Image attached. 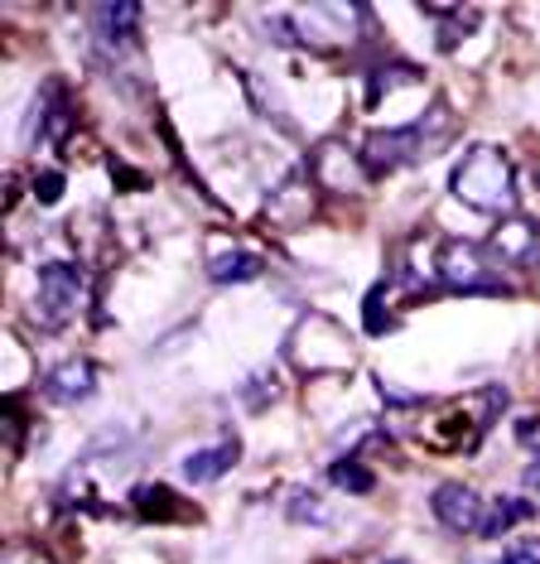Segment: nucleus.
Returning <instances> with one entry per match:
<instances>
[{
	"label": "nucleus",
	"instance_id": "obj_1",
	"mask_svg": "<svg viewBox=\"0 0 540 564\" xmlns=\"http://www.w3.org/2000/svg\"><path fill=\"white\" fill-rule=\"evenodd\" d=\"M498 410H506V387H482L468 401H454L439 420L420 425V444L439 449V454H472L482 444V434L492 430Z\"/></svg>",
	"mask_w": 540,
	"mask_h": 564
},
{
	"label": "nucleus",
	"instance_id": "obj_2",
	"mask_svg": "<svg viewBox=\"0 0 540 564\" xmlns=\"http://www.w3.org/2000/svg\"><path fill=\"white\" fill-rule=\"evenodd\" d=\"M454 198H464L478 212H512L516 208V169L498 145H472L454 164Z\"/></svg>",
	"mask_w": 540,
	"mask_h": 564
},
{
	"label": "nucleus",
	"instance_id": "obj_3",
	"mask_svg": "<svg viewBox=\"0 0 540 564\" xmlns=\"http://www.w3.org/2000/svg\"><path fill=\"white\" fill-rule=\"evenodd\" d=\"M290 357H295V367L309 371V377H338V371H353L357 347L338 319L309 314V319H299L295 338H290Z\"/></svg>",
	"mask_w": 540,
	"mask_h": 564
},
{
	"label": "nucleus",
	"instance_id": "obj_4",
	"mask_svg": "<svg viewBox=\"0 0 540 564\" xmlns=\"http://www.w3.org/2000/svg\"><path fill=\"white\" fill-rule=\"evenodd\" d=\"M449 126V117H444V107H434L430 111V121H410V126H396V131H371L367 140H363V164H367V174L371 179H381V174H391V169H401V164H410V160H420V155H430V145L444 135Z\"/></svg>",
	"mask_w": 540,
	"mask_h": 564
},
{
	"label": "nucleus",
	"instance_id": "obj_5",
	"mask_svg": "<svg viewBox=\"0 0 540 564\" xmlns=\"http://www.w3.org/2000/svg\"><path fill=\"white\" fill-rule=\"evenodd\" d=\"M87 304V275L73 261H49L39 266V295H34V319L49 333L68 329Z\"/></svg>",
	"mask_w": 540,
	"mask_h": 564
},
{
	"label": "nucleus",
	"instance_id": "obj_6",
	"mask_svg": "<svg viewBox=\"0 0 540 564\" xmlns=\"http://www.w3.org/2000/svg\"><path fill=\"white\" fill-rule=\"evenodd\" d=\"M434 275L444 280L449 290H464V295H502V280L492 275V261L488 252H482L478 242H458V236H449V242H439L434 252Z\"/></svg>",
	"mask_w": 540,
	"mask_h": 564
},
{
	"label": "nucleus",
	"instance_id": "obj_7",
	"mask_svg": "<svg viewBox=\"0 0 540 564\" xmlns=\"http://www.w3.org/2000/svg\"><path fill=\"white\" fill-rule=\"evenodd\" d=\"M309 179L319 188H333V194H357L367 184V164H363V150H347V145H319L314 150V164H309Z\"/></svg>",
	"mask_w": 540,
	"mask_h": 564
},
{
	"label": "nucleus",
	"instance_id": "obj_8",
	"mask_svg": "<svg viewBox=\"0 0 540 564\" xmlns=\"http://www.w3.org/2000/svg\"><path fill=\"white\" fill-rule=\"evenodd\" d=\"M430 512L449 536H478L488 506H482V498L468 488V482H439L434 498H430Z\"/></svg>",
	"mask_w": 540,
	"mask_h": 564
},
{
	"label": "nucleus",
	"instance_id": "obj_9",
	"mask_svg": "<svg viewBox=\"0 0 540 564\" xmlns=\"http://www.w3.org/2000/svg\"><path fill=\"white\" fill-rule=\"evenodd\" d=\"M39 391H44V401H53V405H77L97 391V367L87 363V357H68V363H59L39 381Z\"/></svg>",
	"mask_w": 540,
	"mask_h": 564
},
{
	"label": "nucleus",
	"instance_id": "obj_10",
	"mask_svg": "<svg viewBox=\"0 0 540 564\" xmlns=\"http://www.w3.org/2000/svg\"><path fill=\"white\" fill-rule=\"evenodd\" d=\"M236 458H242V439H236V434H222L218 444L194 449V454L179 458V473H184V482L202 488V482H218L228 468H236Z\"/></svg>",
	"mask_w": 540,
	"mask_h": 564
},
{
	"label": "nucleus",
	"instance_id": "obj_11",
	"mask_svg": "<svg viewBox=\"0 0 540 564\" xmlns=\"http://www.w3.org/2000/svg\"><path fill=\"white\" fill-rule=\"evenodd\" d=\"M140 5H131V0H121V5H97L93 10V25H97V39L107 44V49H131L135 39H140Z\"/></svg>",
	"mask_w": 540,
	"mask_h": 564
},
{
	"label": "nucleus",
	"instance_id": "obj_12",
	"mask_svg": "<svg viewBox=\"0 0 540 564\" xmlns=\"http://www.w3.org/2000/svg\"><path fill=\"white\" fill-rule=\"evenodd\" d=\"M131 506L140 522H194L198 506L179 502L174 488H164V482H145V488L131 492Z\"/></svg>",
	"mask_w": 540,
	"mask_h": 564
},
{
	"label": "nucleus",
	"instance_id": "obj_13",
	"mask_svg": "<svg viewBox=\"0 0 540 564\" xmlns=\"http://www.w3.org/2000/svg\"><path fill=\"white\" fill-rule=\"evenodd\" d=\"M309 188H319L309 179H290V184H280L275 194H270V203H266V218L275 222V228H299V222H309V212H314V194Z\"/></svg>",
	"mask_w": 540,
	"mask_h": 564
},
{
	"label": "nucleus",
	"instance_id": "obj_14",
	"mask_svg": "<svg viewBox=\"0 0 540 564\" xmlns=\"http://www.w3.org/2000/svg\"><path fill=\"white\" fill-rule=\"evenodd\" d=\"M266 275V261L246 246H232V252H218L208 261V280L212 285H246V280H261Z\"/></svg>",
	"mask_w": 540,
	"mask_h": 564
},
{
	"label": "nucleus",
	"instance_id": "obj_15",
	"mask_svg": "<svg viewBox=\"0 0 540 564\" xmlns=\"http://www.w3.org/2000/svg\"><path fill=\"white\" fill-rule=\"evenodd\" d=\"M492 252L502 256V261H512V266H521V261H536L540 256V242H536V228L531 222H521V218H512L506 228L492 236Z\"/></svg>",
	"mask_w": 540,
	"mask_h": 564
},
{
	"label": "nucleus",
	"instance_id": "obj_16",
	"mask_svg": "<svg viewBox=\"0 0 540 564\" xmlns=\"http://www.w3.org/2000/svg\"><path fill=\"white\" fill-rule=\"evenodd\" d=\"M526 516H536V502H521V498H498L488 506V516H482L478 536L482 540H502L506 531H512L516 522H526Z\"/></svg>",
	"mask_w": 540,
	"mask_h": 564
},
{
	"label": "nucleus",
	"instance_id": "obj_17",
	"mask_svg": "<svg viewBox=\"0 0 540 564\" xmlns=\"http://www.w3.org/2000/svg\"><path fill=\"white\" fill-rule=\"evenodd\" d=\"M420 83V73H415L410 63H377L367 73V107H377L381 97H391L396 87H415Z\"/></svg>",
	"mask_w": 540,
	"mask_h": 564
},
{
	"label": "nucleus",
	"instance_id": "obj_18",
	"mask_svg": "<svg viewBox=\"0 0 540 564\" xmlns=\"http://www.w3.org/2000/svg\"><path fill=\"white\" fill-rule=\"evenodd\" d=\"M329 478H333V488L353 492V498H367V492L377 488V473H371L363 458H338V464L329 468Z\"/></svg>",
	"mask_w": 540,
	"mask_h": 564
},
{
	"label": "nucleus",
	"instance_id": "obj_19",
	"mask_svg": "<svg viewBox=\"0 0 540 564\" xmlns=\"http://www.w3.org/2000/svg\"><path fill=\"white\" fill-rule=\"evenodd\" d=\"M242 401H246V410H266L270 401H280V377L275 371H256L242 387Z\"/></svg>",
	"mask_w": 540,
	"mask_h": 564
},
{
	"label": "nucleus",
	"instance_id": "obj_20",
	"mask_svg": "<svg viewBox=\"0 0 540 564\" xmlns=\"http://www.w3.org/2000/svg\"><path fill=\"white\" fill-rule=\"evenodd\" d=\"M285 512H290V522H329V512H323L319 492H309V488H295V492H290Z\"/></svg>",
	"mask_w": 540,
	"mask_h": 564
},
{
	"label": "nucleus",
	"instance_id": "obj_21",
	"mask_svg": "<svg viewBox=\"0 0 540 564\" xmlns=\"http://www.w3.org/2000/svg\"><path fill=\"white\" fill-rule=\"evenodd\" d=\"M381 299H386V280H381V285H371V295H367V304H363L367 333H386V329H391V314L381 309Z\"/></svg>",
	"mask_w": 540,
	"mask_h": 564
},
{
	"label": "nucleus",
	"instance_id": "obj_22",
	"mask_svg": "<svg viewBox=\"0 0 540 564\" xmlns=\"http://www.w3.org/2000/svg\"><path fill=\"white\" fill-rule=\"evenodd\" d=\"M59 198H63V169H44V174H34V203L53 208Z\"/></svg>",
	"mask_w": 540,
	"mask_h": 564
},
{
	"label": "nucleus",
	"instance_id": "obj_23",
	"mask_svg": "<svg viewBox=\"0 0 540 564\" xmlns=\"http://www.w3.org/2000/svg\"><path fill=\"white\" fill-rule=\"evenodd\" d=\"M502 564H540V540H516V545H506Z\"/></svg>",
	"mask_w": 540,
	"mask_h": 564
},
{
	"label": "nucleus",
	"instance_id": "obj_24",
	"mask_svg": "<svg viewBox=\"0 0 540 564\" xmlns=\"http://www.w3.org/2000/svg\"><path fill=\"white\" fill-rule=\"evenodd\" d=\"M516 439L540 454V415H521V420H516Z\"/></svg>",
	"mask_w": 540,
	"mask_h": 564
},
{
	"label": "nucleus",
	"instance_id": "obj_25",
	"mask_svg": "<svg viewBox=\"0 0 540 564\" xmlns=\"http://www.w3.org/2000/svg\"><path fill=\"white\" fill-rule=\"evenodd\" d=\"M377 391H381V401L386 405H420L415 391H401V387H391V381H377Z\"/></svg>",
	"mask_w": 540,
	"mask_h": 564
},
{
	"label": "nucleus",
	"instance_id": "obj_26",
	"mask_svg": "<svg viewBox=\"0 0 540 564\" xmlns=\"http://www.w3.org/2000/svg\"><path fill=\"white\" fill-rule=\"evenodd\" d=\"M526 492H531V498H536V506H540V464H531V468H526Z\"/></svg>",
	"mask_w": 540,
	"mask_h": 564
},
{
	"label": "nucleus",
	"instance_id": "obj_27",
	"mask_svg": "<svg viewBox=\"0 0 540 564\" xmlns=\"http://www.w3.org/2000/svg\"><path fill=\"white\" fill-rule=\"evenodd\" d=\"M386 564H410V560H386Z\"/></svg>",
	"mask_w": 540,
	"mask_h": 564
}]
</instances>
